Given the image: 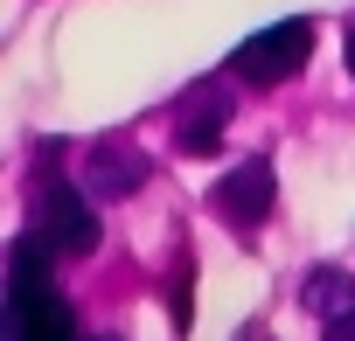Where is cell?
<instances>
[{
  "instance_id": "6",
  "label": "cell",
  "mask_w": 355,
  "mask_h": 341,
  "mask_svg": "<svg viewBox=\"0 0 355 341\" xmlns=\"http://www.w3.org/2000/svg\"><path fill=\"white\" fill-rule=\"evenodd\" d=\"M146 182V153L139 146H98L91 153V189L98 195H132Z\"/></svg>"
},
{
  "instance_id": "4",
  "label": "cell",
  "mask_w": 355,
  "mask_h": 341,
  "mask_svg": "<svg viewBox=\"0 0 355 341\" xmlns=\"http://www.w3.org/2000/svg\"><path fill=\"white\" fill-rule=\"evenodd\" d=\"M209 202H216V216L237 230V237H258V223L272 216V202H279V182H272V160L265 153H251V160H237L230 175L209 189Z\"/></svg>"
},
{
  "instance_id": "8",
  "label": "cell",
  "mask_w": 355,
  "mask_h": 341,
  "mask_svg": "<svg viewBox=\"0 0 355 341\" xmlns=\"http://www.w3.org/2000/svg\"><path fill=\"white\" fill-rule=\"evenodd\" d=\"M320 341H355V313H341V320H327V334Z\"/></svg>"
},
{
  "instance_id": "3",
  "label": "cell",
  "mask_w": 355,
  "mask_h": 341,
  "mask_svg": "<svg viewBox=\"0 0 355 341\" xmlns=\"http://www.w3.org/2000/svg\"><path fill=\"white\" fill-rule=\"evenodd\" d=\"M306 56H313V21H279V28H258L251 42H237L230 77H237V84L272 91V84L300 77V63H306Z\"/></svg>"
},
{
  "instance_id": "1",
  "label": "cell",
  "mask_w": 355,
  "mask_h": 341,
  "mask_svg": "<svg viewBox=\"0 0 355 341\" xmlns=\"http://www.w3.org/2000/svg\"><path fill=\"white\" fill-rule=\"evenodd\" d=\"M49 251L35 237L15 244V272H8V341H77V313L70 299L49 286Z\"/></svg>"
},
{
  "instance_id": "5",
  "label": "cell",
  "mask_w": 355,
  "mask_h": 341,
  "mask_svg": "<svg viewBox=\"0 0 355 341\" xmlns=\"http://www.w3.org/2000/svg\"><path fill=\"white\" fill-rule=\"evenodd\" d=\"M230 91L223 84H202V91H189V105H182V125H174V139H182V153H216L223 146V125H230Z\"/></svg>"
},
{
  "instance_id": "7",
  "label": "cell",
  "mask_w": 355,
  "mask_h": 341,
  "mask_svg": "<svg viewBox=\"0 0 355 341\" xmlns=\"http://www.w3.org/2000/svg\"><path fill=\"white\" fill-rule=\"evenodd\" d=\"M306 306L327 313V320L355 313V286H348V272H313V279H306Z\"/></svg>"
},
{
  "instance_id": "9",
  "label": "cell",
  "mask_w": 355,
  "mask_h": 341,
  "mask_svg": "<svg viewBox=\"0 0 355 341\" xmlns=\"http://www.w3.org/2000/svg\"><path fill=\"white\" fill-rule=\"evenodd\" d=\"M348 70H355V28H348Z\"/></svg>"
},
{
  "instance_id": "2",
  "label": "cell",
  "mask_w": 355,
  "mask_h": 341,
  "mask_svg": "<svg viewBox=\"0 0 355 341\" xmlns=\"http://www.w3.org/2000/svg\"><path fill=\"white\" fill-rule=\"evenodd\" d=\"M49 258H91L98 251V209L70 189V182H42L35 189V230H28Z\"/></svg>"
}]
</instances>
